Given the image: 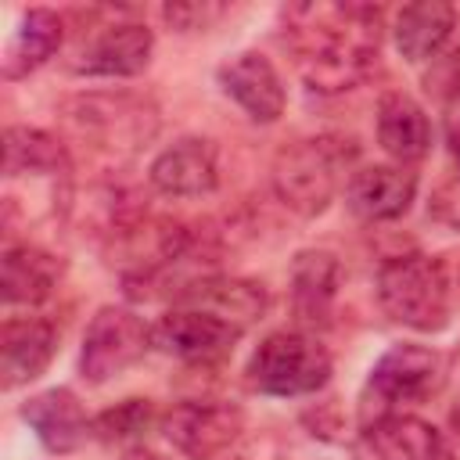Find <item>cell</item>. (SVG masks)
Segmentation results:
<instances>
[{
	"mask_svg": "<svg viewBox=\"0 0 460 460\" xmlns=\"http://www.w3.org/2000/svg\"><path fill=\"white\" fill-rule=\"evenodd\" d=\"M363 438L377 460H453L449 438L413 413H385L367 420Z\"/></svg>",
	"mask_w": 460,
	"mask_h": 460,
	"instance_id": "obj_14",
	"label": "cell"
},
{
	"mask_svg": "<svg viewBox=\"0 0 460 460\" xmlns=\"http://www.w3.org/2000/svg\"><path fill=\"white\" fill-rule=\"evenodd\" d=\"M377 302L388 320L410 331H438L449 320L453 280L442 259L406 252L377 270Z\"/></svg>",
	"mask_w": 460,
	"mask_h": 460,
	"instance_id": "obj_2",
	"label": "cell"
},
{
	"mask_svg": "<svg viewBox=\"0 0 460 460\" xmlns=\"http://www.w3.org/2000/svg\"><path fill=\"white\" fill-rule=\"evenodd\" d=\"M284 43L309 90L341 93L377 65L381 11L370 4H295L284 7Z\"/></svg>",
	"mask_w": 460,
	"mask_h": 460,
	"instance_id": "obj_1",
	"label": "cell"
},
{
	"mask_svg": "<svg viewBox=\"0 0 460 460\" xmlns=\"http://www.w3.org/2000/svg\"><path fill=\"white\" fill-rule=\"evenodd\" d=\"M65 126L97 151L129 155L158 129V108L137 93H79L61 104Z\"/></svg>",
	"mask_w": 460,
	"mask_h": 460,
	"instance_id": "obj_4",
	"label": "cell"
},
{
	"mask_svg": "<svg viewBox=\"0 0 460 460\" xmlns=\"http://www.w3.org/2000/svg\"><path fill=\"white\" fill-rule=\"evenodd\" d=\"M119 460H169V456H162L158 449H151V446H140V442H137V446H129Z\"/></svg>",
	"mask_w": 460,
	"mask_h": 460,
	"instance_id": "obj_27",
	"label": "cell"
},
{
	"mask_svg": "<svg viewBox=\"0 0 460 460\" xmlns=\"http://www.w3.org/2000/svg\"><path fill=\"white\" fill-rule=\"evenodd\" d=\"M449 428H453V435L460 438V399H456L453 410H449Z\"/></svg>",
	"mask_w": 460,
	"mask_h": 460,
	"instance_id": "obj_28",
	"label": "cell"
},
{
	"mask_svg": "<svg viewBox=\"0 0 460 460\" xmlns=\"http://www.w3.org/2000/svg\"><path fill=\"white\" fill-rule=\"evenodd\" d=\"M248 385L262 395L295 399L313 395L331 377V352L309 331H273L259 341L248 359Z\"/></svg>",
	"mask_w": 460,
	"mask_h": 460,
	"instance_id": "obj_5",
	"label": "cell"
},
{
	"mask_svg": "<svg viewBox=\"0 0 460 460\" xmlns=\"http://www.w3.org/2000/svg\"><path fill=\"white\" fill-rule=\"evenodd\" d=\"M158 428L187 460H216L241 438L244 413L234 402H176L158 417Z\"/></svg>",
	"mask_w": 460,
	"mask_h": 460,
	"instance_id": "obj_8",
	"label": "cell"
},
{
	"mask_svg": "<svg viewBox=\"0 0 460 460\" xmlns=\"http://www.w3.org/2000/svg\"><path fill=\"white\" fill-rule=\"evenodd\" d=\"M241 334L244 331L237 323H230L208 309L172 305L151 327V345L162 349L165 356L183 359V363H216L237 345Z\"/></svg>",
	"mask_w": 460,
	"mask_h": 460,
	"instance_id": "obj_10",
	"label": "cell"
},
{
	"mask_svg": "<svg viewBox=\"0 0 460 460\" xmlns=\"http://www.w3.org/2000/svg\"><path fill=\"white\" fill-rule=\"evenodd\" d=\"M216 83L252 122L270 126L284 115V104H288L284 79L273 68V61L259 50H241L230 61H223L216 68Z\"/></svg>",
	"mask_w": 460,
	"mask_h": 460,
	"instance_id": "obj_11",
	"label": "cell"
},
{
	"mask_svg": "<svg viewBox=\"0 0 460 460\" xmlns=\"http://www.w3.org/2000/svg\"><path fill=\"white\" fill-rule=\"evenodd\" d=\"M61 262L32 244H7L0 259V288L7 305H40L54 295Z\"/></svg>",
	"mask_w": 460,
	"mask_h": 460,
	"instance_id": "obj_20",
	"label": "cell"
},
{
	"mask_svg": "<svg viewBox=\"0 0 460 460\" xmlns=\"http://www.w3.org/2000/svg\"><path fill=\"white\" fill-rule=\"evenodd\" d=\"M65 40V22L58 11L50 7H29L18 14V25L14 32L7 36V47H4V79H22L29 72H36L40 65H47L58 47Z\"/></svg>",
	"mask_w": 460,
	"mask_h": 460,
	"instance_id": "obj_18",
	"label": "cell"
},
{
	"mask_svg": "<svg viewBox=\"0 0 460 460\" xmlns=\"http://www.w3.org/2000/svg\"><path fill=\"white\" fill-rule=\"evenodd\" d=\"M446 147H449V158H453V165H456V172H460V119L449 122V129H446Z\"/></svg>",
	"mask_w": 460,
	"mask_h": 460,
	"instance_id": "obj_26",
	"label": "cell"
},
{
	"mask_svg": "<svg viewBox=\"0 0 460 460\" xmlns=\"http://www.w3.org/2000/svg\"><path fill=\"white\" fill-rule=\"evenodd\" d=\"M22 420L36 431L43 449L50 453H72L90 435V417L72 388H47L22 402Z\"/></svg>",
	"mask_w": 460,
	"mask_h": 460,
	"instance_id": "obj_16",
	"label": "cell"
},
{
	"mask_svg": "<svg viewBox=\"0 0 460 460\" xmlns=\"http://www.w3.org/2000/svg\"><path fill=\"white\" fill-rule=\"evenodd\" d=\"M226 14L223 4H165L162 18L180 29V32H198V29H212L219 18Z\"/></svg>",
	"mask_w": 460,
	"mask_h": 460,
	"instance_id": "obj_25",
	"label": "cell"
},
{
	"mask_svg": "<svg viewBox=\"0 0 460 460\" xmlns=\"http://www.w3.org/2000/svg\"><path fill=\"white\" fill-rule=\"evenodd\" d=\"M72 169L68 147L47 133L29 126H11L4 133V180L18 176H65Z\"/></svg>",
	"mask_w": 460,
	"mask_h": 460,
	"instance_id": "obj_22",
	"label": "cell"
},
{
	"mask_svg": "<svg viewBox=\"0 0 460 460\" xmlns=\"http://www.w3.org/2000/svg\"><path fill=\"white\" fill-rule=\"evenodd\" d=\"M147 180L165 198H205L219 183L216 147L205 137H180L165 151L155 155Z\"/></svg>",
	"mask_w": 460,
	"mask_h": 460,
	"instance_id": "obj_12",
	"label": "cell"
},
{
	"mask_svg": "<svg viewBox=\"0 0 460 460\" xmlns=\"http://www.w3.org/2000/svg\"><path fill=\"white\" fill-rule=\"evenodd\" d=\"M456 29V11L453 4H442V0H420V4H406L399 14H395V47L406 61L420 65V61H431L453 36Z\"/></svg>",
	"mask_w": 460,
	"mask_h": 460,
	"instance_id": "obj_21",
	"label": "cell"
},
{
	"mask_svg": "<svg viewBox=\"0 0 460 460\" xmlns=\"http://www.w3.org/2000/svg\"><path fill=\"white\" fill-rule=\"evenodd\" d=\"M377 144L399 162H420L431 151V119L410 93H385L377 104Z\"/></svg>",
	"mask_w": 460,
	"mask_h": 460,
	"instance_id": "obj_19",
	"label": "cell"
},
{
	"mask_svg": "<svg viewBox=\"0 0 460 460\" xmlns=\"http://www.w3.org/2000/svg\"><path fill=\"white\" fill-rule=\"evenodd\" d=\"M151 349V327L126 305H101L83 334L79 374L90 385H104L144 359Z\"/></svg>",
	"mask_w": 460,
	"mask_h": 460,
	"instance_id": "obj_7",
	"label": "cell"
},
{
	"mask_svg": "<svg viewBox=\"0 0 460 460\" xmlns=\"http://www.w3.org/2000/svg\"><path fill=\"white\" fill-rule=\"evenodd\" d=\"M58 352V331L50 320L25 316V320H7L0 331V374L4 388L14 392L29 381H36Z\"/></svg>",
	"mask_w": 460,
	"mask_h": 460,
	"instance_id": "obj_15",
	"label": "cell"
},
{
	"mask_svg": "<svg viewBox=\"0 0 460 460\" xmlns=\"http://www.w3.org/2000/svg\"><path fill=\"white\" fill-rule=\"evenodd\" d=\"M180 305H198V309H208L230 323H237L241 331L262 316L266 309V291L262 284L255 280H219V277H205V280H194L183 295H180Z\"/></svg>",
	"mask_w": 460,
	"mask_h": 460,
	"instance_id": "obj_23",
	"label": "cell"
},
{
	"mask_svg": "<svg viewBox=\"0 0 460 460\" xmlns=\"http://www.w3.org/2000/svg\"><path fill=\"white\" fill-rule=\"evenodd\" d=\"M442 356L428 345H392L363 385V417L377 420L385 413H402V406H417L442 385Z\"/></svg>",
	"mask_w": 460,
	"mask_h": 460,
	"instance_id": "obj_6",
	"label": "cell"
},
{
	"mask_svg": "<svg viewBox=\"0 0 460 460\" xmlns=\"http://www.w3.org/2000/svg\"><path fill=\"white\" fill-rule=\"evenodd\" d=\"M341 288V262L334 252L305 248L291 262V305L302 327H323Z\"/></svg>",
	"mask_w": 460,
	"mask_h": 460,
	"instance_id": "obj_17",
	"label": "cell"
},
{
	"mask_svg": "<svg viewBox=\"0 0 460 460\" xmlns=\"http://www.w3.org/2000/svg\"><path fill=\"white\" fill-rule=\"evenodd\" d=\"M151 50L155 36L144 22H108L83 36L68 61V72L90 79H129L147 68Z\"/></svg>",
	"mask_w": 460,
	"mask_h": 460,
	"instance_id": "obj_9",
	"label": "cell"
},
{
	"mask_svg": "<svg viewBox=\"0 0 460 460\" xmlns=\"http://www.w3.org/2000/svg\"><path fill=\"white\" fill-rule=\"evenodd\" d=\"M456 93H460V61H456Z\"/></svg>",
	"mask_w": 460,
	"mask_h": 460,
	"instance_id": "obj_29",
	"label": "cell"
},
{
	"mask_svg": "<svg viewBox=\"0 0 460 460\" xmlns=\"http://www.w3.org/2000/svg\"><path fill=\"white\" fill-rule=\"evenodd\" d=\"M417 198V172L406 165H363L349 172L345 201L367 223H388L410 212Z\"/></svg>",
	"mask_w": 460,
	"mask_h": 460,
	"instance_id": "obj_13",
	"label": "cell"
},
{
	"mask_svg": "<svg viewBox=\"0 0 460 460\" xmlns=\"http://www.w3.org/2000/svg\"><path fill=\"white\" fill-rule=\"evenodd\" d=\"M151 420H155L151 399H122L93 417L90 435H97L101 442H129V438H140L151 428Z\"/></svg>",
	"mask_w": 460,
	"mask_h": 460,
	"instance_id": "obj_24",
	"label": "cell"
},
{
	"mask_svg": "<svg viewBox=\"0 0 460 460\" xmlns=\"http://www.w3.org/2000/svg\"><path fill=\"white\" fill-rule=\"evenodd\" d=\"M349 144L352 140L341 137H309L288 144L273 158V172H270L280 205L305 219L327 212V205L341 187V172L356 155V147Z\"/></svg>",
	"mask_w": 460,
	"mask_h": 460,
	"instance_id": "obj_3",
	"label": "cell"
}]
</instances>
